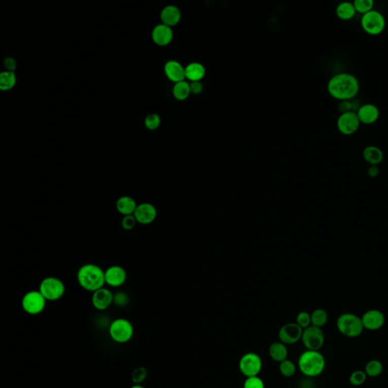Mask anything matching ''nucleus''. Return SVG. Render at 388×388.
<instances>
[{"instance_id": "1", "label": "nucleus", "mask_w": 388, "mask_h": 388, "mask_svg": "<svg viewBox=\"0 0 388 388\" xmlns=\"http://www.w3.org/2000/svg\"><path fill=\"white\" fill-rule=\"evenodd\" d=\"M358 78L348 72L336 74L328 83V91L334 99L339 101L351 100L360 92Z\"/></svg>"}, {"instance_id": "2", "label": "nucleus", "mask_w": 388, "mask_h": 388, "mask_svg": "<svg viewBox=\"0 0 388 388\" xmlns=\"http://www.w3.org/2000/svg\"><path fill=\"white\" fill-rule=\"evenodd\" d=\"M78 281L86 291L95 292L105 285V271L95 264H85L78 270Z\"/></svg>"}, {"instance_id": "3", "label": "nucleus", "mask_w": 388, "mask_h": 388, "mask_svg": "<svg viewBox=\"0 0 388 388\" xmlns=\"http://www.w3.org/2000/svg\"><path fill=\"white\" fill-rule=\"evenodd\" d=\"M298 367L306 376H319L325 370V357L320 351L306 349L299 357Z\"/></svg>"}, {"instance_id": "4", "label": "nucleus", "mask_w": 388, "mask_h": 388, "mask_svg": "<svg viewBox=\"0 0 388 388\" xmlns=\"http://www.w3.org/2000/svg\"><path fill=\"white\" fill-rule=\"evenodd\" d=\"M337 328L343 335L352 338L361 335L364 330L361 318L350 312L341 314L337 318Z\"/></svg>"}, {"instance_id": "5", "label": "nucleus", "mask_w": 388, "mask_h": 388, "mask_svg": "<svg viewBox=\"0 0 388 388\" xmlns=\"http://www.w3.org/2000/svg\"><path fill=\"white\" fill-rule=\"evenodd\" d=\"M110 337L118 343H125L130 341L134 334V328L129 320L117 319L110 324L109 328Z\"/></svg>"}, {"instance_id": "6", "label": "nucleus", "mask_w": 388, "mask_h": 388, "mask_svg": "<svg viewBox=\"0 0 388 388\" xmlns=\"http://www.w3.org/2000/svg\"><path fill=\"white\" fill-rule=\"evenodd\" d=\"M361 26L366 33L376 36L381 34L385 29L386 20L381 12L373 9L363 15Z\"/></svg>"}, {"instance_id": "7", "label": "nucleus", "mask_w": 388, "mask_h": 388, "mask_svg": "<svg viewBox=\"0 0 388 388\" xmlns=\"http://www.w3.org/2000/svg\"><path fill=\"white\" fill-rule=\"evenodd\" d=\"M39 291L49 301H56L63 297L65 286L62 280L56 277H47L40 284Z\"/></svg>"}, {"instance_id": "8", "label": "nucleus", "mask_w": 388, "mask_h": 388, "mask_svg": "<svg viewBox=\"0 0 388 388\" xmlns=\"http://www.w3.org/2000/svg\"><path fill=\"white\" fill-rule=\"evenodd\" d=\"M47 300L39 291L26 293L21 300V306L29 315H36L45 309Z\"/></svg>"}, {"instance_id": "9", "label": "nucleus", "mask_w": 388, "mask_h": 388, "mask_svg": "<svg viewBox=\"0 0 388 388\" xmlns=\"http://www.w3.org/2000/svg\"><path fill=\"white\" fill-rule=\"evenodd\" d=\"M262 369V358L256 352H250L245 354L239 361L240 372L246 378L258 376Z\"/></svg>"}, {"instance_id": "10", "label": "nucleus", "mask_w": 388, "mask_h": 388, "mask_svg": "<svg viewBox=\"0 0 388 388\" xmlns=\"http://www.w3.org/2000/svg\"><path fill=\"white\" fill-rule=\"evenodd\" d=\"M301 340L309 350L320 351L325 343V334L321 328L310 325L303 330Z\"/></svg>"}, {"instance_id": "11", "label": "nucleus", "mask_w": 388, "mask_h": 388, "mask_svg": "<svg viewBox=\"0 0 388 388\" xmlns=\"http://www.w3.org/2000/svg\"><path fill=\"white\" fill-rule=\"evenodd\" d=\"M360 124L357 113L348 112L340 115L337 120V128L342 134L349 136L358 130Z\"/></svg>"}, {"instance_id": "12", "label": "nucleus", "mask_w": 388, "mask_h": 388, "mask_svg": "<svg viewBox=\"0 0 388 388\" xmlns=\"http://www.w3.org/2000/svg\"><path fill=\"white\" fill-rule=\"evenodd\" d=\"M303 332V328L297 323L286 324L279 330V341L286 345L294 344L301 340Z\"/></svg>"}, {"instance_id": "13", "label": "nucleus", "mask_w": 388, "mask_h": 388, "mask_svg": "<svg viewBox=\"0 0 388 388\" xmlns=\"http://www.w3.org/2000/svg\"><path fill=\"white\" fill-rule=\"evenodd\" d=\"M364 329L369 331H377L381 329L385 323V316L378 309H370L363 314L361 317Z\"/></svg>"}, {"instance_id": "14", "label": "nucleus", "mask_w": 388, "mask_h": 388, "mask_svg": "<svg viewBox=\"0 0 388 388\" xmlns=\"http://www.w3.org/2000/svg\"><path fill=\"white\" fill-rule=\"evenodd\" d=\"M135 219L141 225H149L154 222L157 216V210L153 204L143 202L136 207L134 213Z\"/></svg>"}, {"instance_id": "15", "label": "nucleus", "mask_w": 388, "mask_h": 388, "mask_svg": "<svg viewBox=\"0 0 388 388\" xmlns=\"http://www.w3.org/2000/svg\"><path fill=\"white\" fill-rule=\"evenodd\" d=\"M127 272L120 265H112L105 271V284L114 288L122 286L126 281Z\"/></svg>"}, {"instance_id": "16", "label": "nucleus", "mask_w": 388, "mask_h": 388, "mask_svg": "<svg viewBox=\"0 0 388 388\" xmlns=\"http://www.w3.org/2000/svg\"><path fill=\"white\" fill-rule=\"evenodd\" d=\"M113 301L114 294L107 288H100L93 292L92 296V304L97 310H105L110 307Z\"/></svg>"}, {"instance_id": "17", "label": "nucleus", "mask_w": 388, "mask_h": 388, "mask_svg": "<svg viewBox=\"0 0 388 388\" xmlns=\"http://www.w3.org/2000/svg\"><path fill=\"white\" fill-rule=\"evenodd\" d=\"M357 114L360 123L372 125L379 119L380 110L375 104L366 103L359 108Z\"/></svg>"}, {"instance_id": "18", "label": "nucleus", "mask_w": 388, "mask_h": 388, "mask_svg": "<svg viewBox=\"0 0 388 388\" xmlns=\"http://www.w3.org/2000/svg\"><path fill=\"white\" fill-rule=\"evenodd\" d=\"M153 41L157 45L163 47L168 45L171 43L173 38V32L171 27L165 24H159L153 29Z\"/></svg>"}, {"instance_id": "19", "label": "nucleus", "mask_w": 388, "mask_h": 388, "mask_svg": "<svg viewBox=\"0 0 388 388\" xmlns=\"http://www.w3.org/2000/svg\"><path fill=\"white\" fill-rule=\"evenodd\" d=\"M165 75L168 79L175 83L185 81V68L177 61H168L165 65Z\"/></svg>"}, {"instance_id": "20", "label": "nucleus", "mask_w": 388, "mask_h": 388, "mask_svg": "<svg viewBox=\"0 0 388 388\" xmlns=\"http://www.w3.org/2000/svg\"><path fill=\"white\" fill-rule=\"evenodd\" d=\"M363 158L370 165H378L384 159V153L376 146H368L363 150Z\"/></svg>"}, {"instance_id": "21", "label": "nucleus", "mask_w": 388, "mask_h": 388, "mask_svg": "<svg viewBox=\"0 0 388 388\" xmlns=\"http://www.w3.org/2000/svg\"><path fill=\"white\" fill-rule=\"evenodd\" d=\"M181 17L182 15L180 10L174 6H166L161 13L162 22L169 27L176 25L180 21Z\"/></svg>"}, {"instance_id": "22", "label": "nucleus", "mask_w": 388, "mask_h": 388, "mask_svg": "<svg viewBox=\"0 0 388 388\" xmlns=\"http://www.w3.org/2000/svg\"><path fill=\"white\" fill-rule=\"evenodd\" d=\"M137 205L135 199L128 196H121L116 202L118 211L124 216L133 215Z\"/></svg>"}, {"instance_id": "23", "label": "nucleus", "mask_w": 388, "mask_h": 388, "mask_svg": "<svg viewBox=\"0 0 388 388\" xmlns=\"http://www.w3.org/2000/svg\"><path fill=\"white\" fill-rule=\"evenodd\" d=\"M268 352H269L270 357L274 361L279 363L288 359V346L280 341L274 342V343H271L270 345Z\"/></svg>"}, {"instance_id": "24", "label": "nucleus", "mask_w": 388, "mask_h": 388, "mask_svg": "<svg viewBox=\"0 0 388 388\" xmlns=\"http://www.w3.org/2000/svg\"><path fill=\"white\" fill-rule=\"evenodd\" d=\"M357 13L354 3L351 2H342L336 8V15L339 19L349 21L352 19Z\"/></svg>"}, {"instance_id": "25", "label": "nucleus", "mask_w": 388, "mask_h": 388, "mask_svg": "<svg viewBox=\"0 0 388 388\" xmlns=\"http://www.w3.org/2000/svg\"><path fill=\"white\" fill-rule=\"evenodd\" d=\"M205 74V67L199 62H192L185 67V76L192 82L200 81Z\"/></svg>"}, {"instance_id": "26", "label": "nucleus", "mask_w": 388, "mask_h": 388, "mask_svg": "<svg viewBox=\"0 0 388 388\" xmlns=\"http://www.w3.org/2000/svg\"><path fill=\"white\" fill-rule=\"evenodd\" d=\"M191 93V86L185 81L176 83L173 88V94L179 100H184L189 96Z\"/></svg>"}, {"instance_id": "27", "label": "nucleus", "mask_w": 388, "mask_h": 388, "mask_svg": "<svg viewBox=\"0 0 388 388\" xmlns=\"http://www.w3.org/2000/svg\"><path fill=\"white\" fill-rule=\"evenodd\" d=\"M16 84V77L12 72H3L0 75V89L9 90Z\"/></svg>"}, {"instance_id": "28", "label": "nucleus", "mask_w": 388, "mask_h": 388, "mask_svg": "<svg viewBox=\"0 0 388 388\" xmlns=\"http://www.w3.org/2000/svg\"><path fill=\"white\" fill-rule=\"evenodd\" d=\"M364 372H366L367 376L371 378L379 376L383 372V364L379 360H370L366 365Z\"/></svg>"}, {"instance_id": "29", "label": "nucleus", "mask_w": 388, "mask_h": 388, "mask_svg": "<svg viewBox=\"0 0 388 388\" xmlns=\"http://www.w3.org/2000/svg\"><path fill=\"white\" fill-rule=\"evenodd\" d=\"M328 320V314L324 309H316L311 314V322L312 325L319 328H322L326 325Z\"/></svg>"}, {"instance_id": "30", "label": "nucleus", "mask_w": 388, "mask_h": 388, "mask_svg": "<svg viewBox=\"0 0 388 388\" xmlns=\"http://www.w3.org/2000/svg\"><path fill=\"white\" fill-rule=\"evenodd\" d=\"M279 371L283 376L291 378L295 375L297 372V366L294 362L287 359L279 363Z\"/></svg>"}, {"instance_id": "31", "label": "nucleus", "mask_w": 388, "mask_h": 388, "mask_svg": "<svg viewBox=\"0 0 388 388\" xmlns=\"http://www.w3.org/2000/svg\"><path fill=\"white\" fill-rule=\"evenodd\" d=\"M352 3L357 12L362 15L373 10L374 5H375V2L373 0H355Z\"/></svg>"}, {"instance_id": "32", "label": "nucleus", "mask_w": 388, "mask_h": 388, "mask_svg": "<svg viewBox=\"0 0 388 388\" xmlns=\"http://www.w3.org/2000/svg\"><path fill=\"white\" fill-rule=\"evenodd\" d=\"M147 375H148V371L145 367L139 366V367L135 369L131 376L133 384H142L147 378Z\"/></svg>"}, {"instance_id": "33", "label": "nucleus", "mask_w": 388, "mask_h": 388, "mask_svg": "<svg viewBox=\"0 0 388 388\" xmlns=\"http://www.w3.org/2000/svg\"><path fill=\"white\" fill-rule=\"evenodd\" d=\"M367 377V375L364 371H355L349 376V383L354 386L362 385L366 382Z\"/></svg>"}, {"instance_id": "34", "label": "nucleus", "mask_w": 388, "mask_h": 388, "mask_svg": "<svg viewBox=\"0 0 388 388\" xmlns=\"http://www.w3.org/2000/svg\"><path fill=\"white\" fill-rule=\"evenodd\" d=\"M243 388H265V383L259 376L248 377L243 383Z\"/></svg>"}, {"instance_id": "35", "label": "nucleus", "mask_w": 388, "mask_h": 388, "mask_svg": "<svg viewBox=\"0 0 388 388\" xmlns=\"http://www.w3.org/2000/svg\"><path fill=\"white\" fill-rule=\"evenodd\" d=\"M299 326L301 327L303 330L312 325L311 322V314L307 312H301L297 315V323Z\"/></svg>"}, {"instance_id": "36", "label": "nucleus", "mask_w": 388, "mask_h": 388, "mask_svg": "<svg viewBox=\"0 0 388 388\" xmlns=\"http://www.w3.org/2000/svg\"><path fill=\"white\" fill-rule=\"evenodd\" d=\"M160 118L158 115L151 114L149 115L147 118H146L145 125L148 129L150 130H156L159 128L160 125Z\"/></svg>"}, {"instance_id": "37", "label": "nucleus", "mask_w": 388, "mask_h": 388, "mask_svg": "<svg viewBox=\"0 0 388 388\" xmlns=\"http://www.w3.org/2000/svg\"><path fill=\"white\" fill-rule=\"evenodd\" d=\"M136 219L133 215L124 216L122 220V226L126 231H130L134 228L136 223Z\"/></svg>"}, {"instance_id": "38", "label": "nucleus", "mask_w": 388, "mask_h": 388, "mask_svg": "<svg viewBox=\"0 0 388 388\" xmlns=\"http://www.w3.org/2000/svg\"><path fill=\"white\" fill-rule=\"evenodd\" d=\"M128 297L126 294L123 292L116 293L114 295V303L118 306H125L128 303Z\"/></svg>"}, {"instance_id": "39", "label": "nucleus", "mask_w": 388, "mask_h": 388, "mask_svg": "<svg viewBox=\"0 0 388 388\" xmlns=\"http://www.w3.org/2000/svg\"><path fill=\"white\" fill-rule=\"evenodd\" d=\"M352 102L351 100H343L340 101L337 108H338L339 112H340V114L342 113H348V112L352 111Z\"/></svg>"}, {"instance_id": "40", "label": "nucleus", "mask_w": 388, "mask_h": 388, "mask_svg": "<svg viewBox=\"0 0 388 388\" xmlns=\"http://www.w3.org/2000/svg\"><path fill=\"white\" fill-rule=\"evenodd\" d=\"M190 86H191V93H194V94H199V93H202V90H203V87H202V84H201L200 81H193Z\"/></svg>"}, {"instance_id": "41", "label": "nucleus", "mask_w": 388, "mask_h": 388, "mask_svg": "<svg viewBox=\"0 0 388 388\" xmlns=\"http://www.w3.org/2000/svg\"><path fill=\"white\" fill-rule=\"evenodd\" d=\"M4 65L6 66V68L9 70V72H13V70L16 68V62H15V59H12V58H7V59L5 60Z\"/></svg>"}, {"instance_id": "42", "label": "nucleus", "mask_w": 388, "mask_h": 388, "mask_svg": "<svg viewBox=\"0 0 388 388\" xmlns=\"http://www.w3.org/2000/svg\"><path fill=\"white\" fill-rule=\"evenodd\" d=\"M368 175L372 179L378 177L379 174V168H378V165H370L369 168H368Z\"/></svg>"}, {"instance_id": "43", "label": "nucleus", "mask_w": 388, "mask_h": 388, "mask_svg": "<svg viewBox=\"0 0 388 388\" xmlns=\"http://www.w3.org/2000/svg\"><path fill=\"white\" fill-rule=\"evenodd\" d=\"M130 388H145L144 387V386L141 385V384H133V386H131Z\"/></svg>"}]
</instances>
